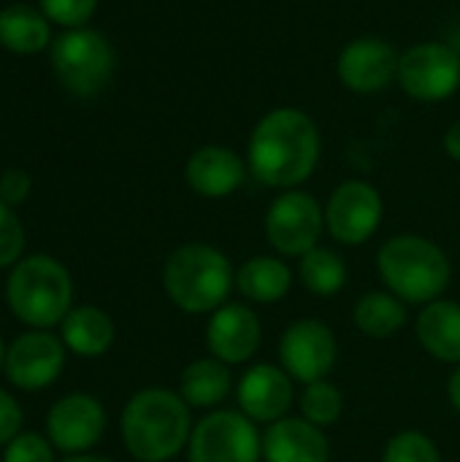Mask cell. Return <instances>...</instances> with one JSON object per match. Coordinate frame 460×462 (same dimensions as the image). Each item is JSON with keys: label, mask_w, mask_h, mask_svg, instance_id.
<instances>
[{"label": "cell", "mask_w": 460, "mask_h": 462, "mask_svg": "<svg viewBox=\"0 0 460 462\" xmlns=\"http://www.w3.org/2000/svg\"><path fill=\"white\" fill-rule=\"evenodd\" d=\"M320 162V130L298 108L268 111L249 135L247 165L274 189H298Z\"/></svg>", "instance_id": "6da1fadb"}, {"label": "cell", "mask_w": 460, "mask_h": 462, "mask_svg": "<svg viewBox=\"0 0 460 462\" xmlns=\"http://www.w3.org/2000/svg\"><path fill=\"white\" fill-rule=\"evenodd\" d=\"M192 417L184 398L165 387L138 390L122 411L119 430L125 449L138 462H168L187 449Z\"/></svg>", "instance_id": "7a4b0ae2"}, {"label": "cell", "mask_w": 460, "mask_h": 462, "mask_svg": "<svg viewBox=\"0 0 460 462\" xmlns=\"http://www.w3.org/2000/svg\"><path fill=\"white\" fill-rule=\"evenodd\" d=\"M377 271L388 292L418 306L439 300L453 282V265L445 249L415 233L388 238L377 252Z\"/></svg>", "instance_id": "3957f363"}, {"label": "cell", "mask_w": 460, "mask_h": 462, "mask_svg": "<svg viewBox=\"0 0 460 462\" xmlns=\"http://www.w3.org/2000/svg\"><path fill=\"white\" fill-rule=\"evenodd\" d=\"M163 287L184 314H214L236 287V271L225 252L211 244H184L168 254Z\"/></svg>", "instance_id": "277c9868"}, {"label": "cell", "mask_w": 460, "mask_h": 462, "mask_svg": "<svg viewBox=\"0 0 460 462\" xmlns=\"http://www.w3.org/2000/svg\"><path fill=\"white\" fill-rule=\"evenodd\" d=\"M5 300L19 322L33 330H49L73 309V284L62 263L49 254H33L8 273Z\"/></svg>", "instance_id": "5b68a950"}, {"label": "cell", "mask_w": 460, "mask_h": 462, "mask_svg": "<svg viewBox=\"0 0 460 462\" xmlns=\"http://www.w3.org/2000/svg\"><path fill=\"white\" fill-rule=\"evenodd\" d=\"M52 68L68 92L92 97L114 73V49L103 32L73 27L52 41Z\"/></svg>", "instance_id": "8992f818"}, {"label": "cell", "mask_w": 460, "mask_h": 462, "mask_svg": "<svg viewBox=\"0 0 460 462\" xmlns=\"http://www.w3.org/2000/svg\"><path fill=\"white\" fill-rule=\"evenodd\" d=\"M190 462H260L263 436L258 425L241 411L214 409L195 422L190 444Z\"/></svg>", "instance_id": "52a82bcc"}, {"label": "cell", "mask_w": 460, "mask_h": 462, "mask_svg": "<svg viewBox=\"0 0 460 462\" xmlns=\"http://www.w3.org/2000/svg\"><path fill=\"white\" fill-rule=\"evenodd\" d=\"M266 238L279 257H304L320 246L325 208L304 189H285L266 211Z\"/></svg>", "instance_id": "ba28073f"}, {"label": "cell", "mask_w": 460, "mask_h": 462, "mask_svg": "<svg viewBox=\"0 0 460 462\" xmlns=\"http://www.w3.org/2000/svg\"><path fill=\"white\" fill-rule=\"evenodd\" d=\"M401 89L423 103H437L450 97L460 84V57L447 43H418L407 49L399 60Z\"/></svg>", "instance_id": "9c48e42d"}, {"label": "cell", "mask_w": 460, "mask_h": 462, "mask_svg": "<svg viewBox=\"0 0 460 462\" xmlns=\"http://www.w3.org/2000/svg\"><path fill=\"white\" fill-rule=\"evenodd\" d=\"M385 203L377 187L361 179L339 184L325 206V230L344 246L366 244L382 225Z\"/></svg>", "instance_id": "30bf717a"}, {"label": "cell", "mask_w": 460, "mask_h": 462, "mask_svg": "<svg viewBox=\"0 0 460 462\" xmlns=\"http://www.w3.org/2000/svg\"><path fill=\"white\" fill-rule=\"evenodd\" d=\"M339 357L333 330L320 319H298L279 338V365L293 382L312 384L328 379Z\"/></svg>", "instance_id": "8fae6325"}, {"label": "cell", "mask_w": 460, "mask_h": 462, "mask_svg": "<svg viewBox=\"0 0 460 462\" xmlns=\"http://www.w3.org/2000/svg\"><path fill=\"white\" fill-rule=\"evenodd\" d=\"M65 365V344L62 338L46 333V330H30L14 338L11 346H5V379L24 390H43L49 387Z\"/></svg>", "instance_id": "7c38bea8"}, {"label": "cell", "mask_w": 460, "mask_h": 462, "mask_svg": "<svg viewBox=\"0 0 460 462\" xmlns=\"http://www.w3.org/2000/svg\"><path fill=\"white\" fill-rule=\"evenodd\" d=\"M106 430V411L100 401L87 393L60 398L46 417V439L65 455L89 452Z\"/></svg>", "instance_id": "4fadbf2b"}, {"label": "cell", "mask_w": 460, "mask_h": 462, "mask_svg": "<svg viewBox=\"0 0 460 462\" xmlns=\"http://www.w3.org/2000/svg\"><path fill=\"white\" fill-rule=\"evenodd\" d=\"M399 60L401 54L385 38L366 35L342 49L336 73L347 89L358 95H374L399 76Z\"/></svg>", "instance_id": "5bb4252c"}, {"label": "cell", "mask_w": 460, "mask_h": 462, "mask_svg": "<svg viewBox=\"0 0 460 462\" xmlns=\"http://www.w3.org/2000/svg\"><path fill=\"white\" fill-rule=\"evenodd\" d=\"M263 341L260 317L244 303H225L214 314H209L206 325V346L209 355L222 360L225 365L249 363Z\"/></svg>", "instance_id": "9a60e30c"}, {"label": "cell", "mask_w": 460, "mask_h": 462, "mask_svg": "<svg viewBox=\"0 0 460 462\" xmlns=\"http://www.w3.org/2000/svg\"><path fill=\"white\" fill-rule=\"evenodd\" d=\"M293 398H296L293 379L282 365H271V363L252 365L236 384L239 411L249 417L255 425H274L285 420L293 406Z\"/></svg>", "instance_id": "2e32d148"}, {"label": "cell", "mask_w": 460, "mask_h": 462, "mask_svg": "<svg viewBox=\"0 0 460 462\" xmlns=\"http://www.w3.org/2000/svg\"><path fill=\"white\" fill-rule=\"evenodd\" d=\"M263 462H331V444L323 428L304 417H285L266 425Z\"/></svg>", "instance_id": "e0dca14e"}, {"label": "cell", "mask_w": 460, "mask_h": 462, "mask_svg": "<svg viewBox=\"0 0 460 462\" xmlns=\"http://www.w3.org/2000/svg\"><path fill=\"white\" fill-rule=\"evenodd\" d=\"M244 160L228 146H201L184 168L190 189L201 198H228L244 184Z\"/></svg>", "instance_id": "ac0fdd59"}, {"label": "cell", "mask_w": 460, "mask_h": 462, "mask_svg": "<svg viewBox=\"0 0 460 462\" xmlns=\"http://www.w3.org/2000/svg\"><path fill=\"white\" fill-rule=\"evenodd\" d=\"M418 341L439 363L460 365V303L439 298L418 317Z\"/></svg>", "instance_id": "d6986e66"}, {"label": "cell", "mask_w": 460, "mask_h": 462, "mask_svg": "<svg viewBox=\"0 0 460 462\" xmlns=\"http://www.w3.org/2000/svg\"><path fill=\"white\" fill-rule=\"evenodd\" d=\"M60 338L79 357H100L114 344V322L98 306H73L60 322Z\"/></svg>", "instance_id": "ffe728a7"}, {"label": "cell", "mask_w": 460, "mask_h": 462, "mask_svg": "<svg viewBox=\"0 0 460 462\" xmlns=\"http://www.w3.org/2000/svg\"><path fill=\"white\" fill-rule=\"evenodd\" d=\"M293 287V271L282 257L271 254H258L249 257L239 271H236V290L249 300V303H279L282 298L290 295Z\"/></svg>", "instance_id": "44dd1931"}, {"label": "cell", "mask_w": 460, "mask_h": 462, "mask_svg": "<svg viewBox=\"0 0 460 462\" xmlns=\"http://www.w3.org/2000/svg\"><path fill=\"white\" fill-rule=\"evenodd\" d=\"M233 390V374L230 365H225L217 357H201L192 360L179 379V395L190 409H209L214 411Z\"/></svg>", "instance_id": "7402d4cb"}, {"label": "cell", "mask_w": 460, "mask_h": 462, "mask_svg": "<svg viewBox=\"0 0 460 462\" xmlns=\"http://www.w3.org/2000/svg\"><path fill=\"white\" fill-rule=\"evenodd\" d=\"M0 43L14 54H35L52 43V27L43 11L14 3L0 11Z\"/></svg>", "instance_id": "603a6c76"}, {"label": "cell", "mask_w": 460, "mask_h": 462, "mask_svg": "<svg viewBox=\"0 0 460 462\" xmlns=\"http://www.w3.org/2000/svg\"><path fill=\"white\" fill-rule=\"evenodd\" d=\"M409 319L407 303L401 298H396L393 292L385 290H374L358 298L355 311H352V322L355 328L366 336V338H393L396 333L404 330Z\"/></svg>", "instance_id": "cb8c5ba5"}, {"label": "cell", "mask_w": 460, "mask_h": 462, "mask_svg": "<svg viewBox=\"0 0 460 462\" xmlns=\"http://www.w3.org/2000/svg\"><path fill=\"white\" fill-rule=\"evenodd\" d=\"M298 282L317 298H336L347 284V263L339 252L317 246L298 260Z\"/></svg>", "instance_id": "d4e9b609"}, {"label": "cell", "mask_w": 460, "mask_h": 462, "mask_svg": "<svg viewBox=\"0 0 460 462\" xmlns=\"http://www.w3.org/2000/svg\"><path fill=\"white\" fill-rule=\"evenodd\" d=\"M298 406H301V417L317 428H331L342 420L344 414V395L342 390L328 382V379H320V382H312V384H304L301 395H298Z\"/></svg>", "instance_id": "484cf974"}, {"label": "cell", "mask_w": 460, "mask_h": 462, "mask_svg": "<svg viewBox=\"0 0 460 462\" xmlns=\"http://www.w3.org/2000/svg\"><path fill=\"white\" fill-rule=\"evenodd\" d=\"M382 462H442V452L431 436L420 430H401L385 444Z\"/></svg>", "instance_id": "4316f807"}, {"label": "cell", "mask_w": 460, "mask_h": 462, "mask_svg": "<svg viewBox=\"0 0 460 462\" xmlns=\"http://www.w3.org/2000/svg\"><path fill=\"white\" fill-rule=\"evenodd\" d=\"M98 0H41V11L49 22H57L68 30L84 27L87 19L95 14Z\"/></svg>", "instance_id": "83f0119b"}, {"label": "cell", "mask_w": 460, "mask_h": 462, "mask_svg": "<svg viewBox=\"0 0 460 462\" xmlns=\"http://www.w3.org/2000/svg\"><path fill=\"white\" fill-rule=\"evenodd\" d=\"M3 462H54V447L38 433H19L5 444Z\"/></svg>", "instance_id": "f1b7e54d"}, {"label": "cell", "mask_w": 460, "mask_h": 462, "mask_svg": "<svg viewBox=\"0 0 460 462\" xmlns=\"http://www.w3.org/2000/svg\"><path fill=\"white\" fill-rule=\"evenodd\" d=\"M24 249V230L11 206L0 200V268H8L19 260Z\"/></svg>", "instance_id": "f546056e"}, {"label": "cell", "mask_w": 460, "mask_h": 462, "mask_svg": "<svg viewBox=\"0 0 460 462\" xmlns=\"http://www.w3.org/2000/svg\"><path fill=\"white\" fill-rule=\"evenodd\" d=\"M30 187H33L30 173H24V171H19V168H8V171L0 176V200H3L5 206L14 208V206H19V203L27 200Z\"/></svg>", "instance_id": "4dcf8cb0"}, {"label": "cell", "mask_w": 460, "mask_h": 462, "mask_svg": "<svg viewBox=\"0 0 460 462\" xmlns=\"http://www.w3.org/2000/svg\"><path fill=\"white\" fill-rule=\"evenodd\" d=\"M19 428H22V409L5 390H0V447L14 441L19 436Z\"/></svg>", "instance_id": "1f68e13d"}, {"label": "cell", "mask_w": 460, "mask_h": 462, "mask_svg": "<svg viewBox=\"0 0 460 462\" xmlns=\"http://www.w3.org/2000/svg\"><path fill=\"white\" fill-rule=\"evenodd\" d=\"M445 152H447L453 160H458L460 162V119L458 122H453V125L447 127V133H445Z\"/></svg>", "instance_id": "d6a6232c"}, {"label": "cell", "mask_w": 460, "mask_h": 462, "mask_svg": "<svg viewBox=\"0 0 460 462\" xmlns=\"http://www.w3.org/2000/svg\"><path fill=\"white\" fill-rule=\"evenodd\" d=\"M447 398H450V406L460 414V365H455V371L447 382Z\"/></svg>", "instance_id": "836d02e7"}, {"label": "cell", "mask_w": 460, "mask_h": 462, "mask_svg": "<svg viewBox=\"0 0 460 462\" xmlns=\"http://www.w3.org/2000/svg\"><path fill=\"white\" fill-rule=\"evenodd\" d=\"M62 462H111L108 457H98V455H70L68 460Z\"/></svg>", "instance_id": "e575fe53"}, {"label": "cell", "mask_w": 460, "mask_h": 462, "mask_svg": "<svg viewBox=\"0 0 460 462\" xmlns=\"http://www.w3.org/2000/svg\"><path fill=\"white\" fill-rule=\"evenodd\" d=\"M3 365H5V346H3V338H0V371H3Z\"/></svg>", "instance_id": "d590c367"}]
</instances>
